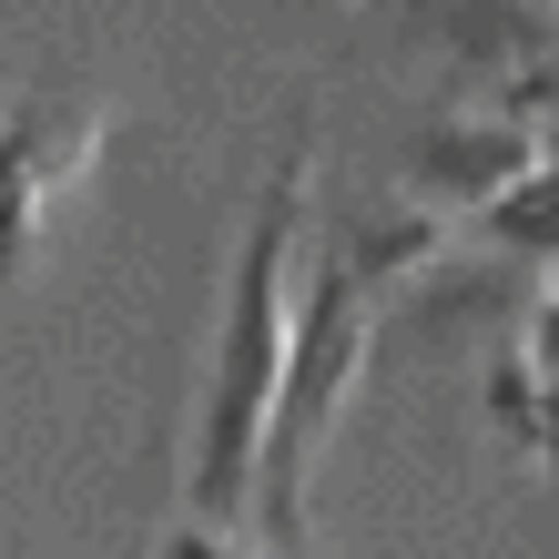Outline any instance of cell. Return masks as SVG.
<instances>
[{"mask_svg":"<svg viewBox=\"0 0 559 559\" xmlns=\"http://www.w3.org/2000/svg\"><path fill=\"white\" fill-rule=\"evenodd\" d=\"M275 407H295V325H285V204L275 224L254 235V265H245V306H235V356H224V386H214V427H204V457H193V499L214 519L265 478V427Z\"/></svg>","mask_w":559,"mask_h":559,"instance_id":"1","label":"cell"},{"mask_svg":"<svg viewBox=\"0 0 559 559\" xmlns=\"http://www.w3.org/2000/svg\"><path fill=\"white\" fill-rule=\"evenodd\" d=\"M92 143H103L92 112H51V103L0 112V265H21V254L51 235V214H61V193L82 183Z\"/></svg>","mask_w":559,"mask_h":559,"instance_id":"2","label":"cell"}]
</instances>
